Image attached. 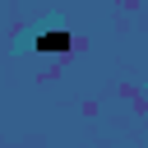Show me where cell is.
<instances>
[{
    "label": "cell",
    "instance_id": "6da1fadb",
    "mask_svg": "<svg viewBox=\"0 0 148 148\" xmlns=\"http://www.w3.org/2000/svg\"><path fill=\"white\" fill-rule=\"evenodd\" d=\"M37 46H42V51H65L69 37H65V32H46V37H37Z\"/></svg>",
    "mask_w": 148,
    "mask_h": 148
}]
</instances>
